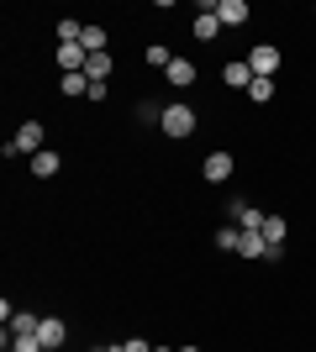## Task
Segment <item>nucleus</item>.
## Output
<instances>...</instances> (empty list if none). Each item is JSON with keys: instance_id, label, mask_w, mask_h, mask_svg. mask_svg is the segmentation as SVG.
<instances>
[{"instance_id": "nucleus-3", "label": "nucleus", "mask_w": 316, "mask_h": 352, "mask_svg": "<svg viewBox=\"0 0 316 352\" xmlns=\"http://www.w3.org/2000/svg\"><path fill=\"white\" fill-rule=\"evenodd\" d=\"M248 69H253V79H274V74H280V47L274 43H253L248 47Z\"/></svg>"}, {"instance_id": "nucleus-26", "label": "nucleus", "mask_w": 316, "mask_h": 352, "mask_svg": "<svg viewBox=\"0 0 316 352\" xmlns=\"http://www.w3.org/2000/svg\"><path fill=\"white\" fill-rule=\"evenodd\" d=\"M180 352H200V347H180Z\"/></svg>"}, {"instance_id": "nucleus-12", "label": "nucleus", "mask_w": 316, "mask_h": 352, "mask_svg": "<svg viewBox=\"0 0 316 352\" xmlns=\"http://www.w3.org/2000/svg\"><path fill=\"white\" fill-rule=\"evenodd\" d=\"M216 16H222V27H242V21H248V0H222Z\"/></svg>"}, {"instance_id": "nucleus-8", "label": "nucleus", "mask_w": 316, "mask_h": 352, "mask_svg": "<svg viewBox=\"0 0 316 352\" xmlns=\"http://www.w3.org/2000/svg\"><path fill=\"white\" fill-rule=\"evenodd\" d=\"M222 85H232V89H242L248 95V85H253V69H248V58H232L222 69Z\"/></svg>"}, {"instance_id": "nucleus-15", "label": "nucleus", "mask_w": 316, "mask_h": 352, "mask_svg": "<svg viewBox=\"0 0 316 352\" xmlns=\"http://www.w3.org/2000/svg\"><path fill=\"white\" fill-rule=\"evenodd\" d=\"M285 232H290L285 216H264V242H269V248H285Z\"/></svg>"}, {"instance_id": "nucleus-13", "label": "nucleus", "mask_w": 316, "mask_h": 352, "mask_svg": "<svg viewBox=\"0 0 316 352\" xmlns=\"http://www.w3.org/2000/svg\"><path fill=\"white\" fill-rule=\"evenodd\" d=\"M269 252V242H264V232H242V248H238V258H248V263H258Z\"/></svg>"}, {"instance_id": "nucleus-18", "label": "nucleus", "mask_w": 316, "mask_h": 352, "mask_svg": "<svg viewBox=\"0 0 316 352\" xmlns=\"http://www.w3.org/2000/svg\"><path fill=\"white\" fill-rule=\"evenodd\" d=\"M216 248H222V252H238L242 248V226H222V232H216Z\"/></svg>"}, {"instance_id": "nucleus-20", "label": "nucleus", "mask_w": 316, "mask_h": 352, "mask_svg": "<svg viewBox=\"0 0 316 352\" xmlns=\"http://www.w3.org/2000/svg\"><path fill=\"white\" fill-rule=\"evenodd\" d=\"M6 352H48L37 337H6Z\"/></svg>"}, {"instance_id": "nucleus-21", "label": "nucleus", "mask_w": 316, "mask_h": 352, "mask_svg": "<svg viewBox=\"0 0 316 352\" xmlns=\"http://www.w3.org/2000/svg\"><path fill=\"white\" fill-rule=\"evenodd\" d=\"M238 226H242V232H264V210H258V206H248V210L238 216Z\"/></svg>"}, {"instance_id": "nucleus-24", "label": "nucleus", "mask_w": 316, "mask_h": 352, "mask_svg": "<svg viewBox=\"0 0 316 352\" xmlns=\"http://www.w3.org/2000/svg\"><path fill=\"white\" fill-rule=\"evenodd\" d=\"M121 352H153V347H148L143 337H132V342H121Z\"/></svg>"}, {"instance_id": "nucleus-7", "label": "nucleus", "mask_w": 316, "mask_h": 352, "mask_svg": "<svg viewBox=\"0 0 316 352\" xmlns=\"http://www.w3.org/2000/svg\"><path fill=\"white\" fill-rule=\"evenodd\" d=\"M164 79H169V85H174V89H190V85H196V79H200V69H196V63H190V58H174V63H169V69H164Z\"/></svg>"}, {"instance_id": "nucleus-5", "label": "nucleus", "mask_w": 316, "mask_h": 352, "mask_svg": "<svg viewBox=\"0 0 316 352\" xmlns=\"http://www.w3.org/2000/svg\"><path fill=\"white\" fill-rule=\"evenodd\" d=\"M53 63H59L63 74H85V63H90V53L79 43H59V53H53Z\"/></svg>"}, {"instance_id": "nucleus-14", "label": "nucleus", "mask_w": 316, "mask_h": 352, "mask_svg": "<svg viewBox=\"0 0 316 352\" xmlns=\"http://www.w3.org/2000/svg\"><path fill=\"white\" fill-rule=\"evenodd\" d=\"M85 79H90V85H105V79H111V53H90V63H85Z\"/></svg>"}, {"instance_id": "nucleus-17", "label": "nucleus", "mask_w": 316, "mask_h": 352, "mask_svg": "<svg viewBox=\"0 0 316 352\" xmlns=\"http://www.w3.org/2000/svg\"><path fill=\"white\" fill-rule=\"evenodd\" d=\"M137 126H164V105L158 100H137Z\"/></svg>"}, {"instance_id": "nucleus-2", "label": "nucleus", "mask_w": 316, "mask_h": 352, "mask_svg": "<svg viewBox=\"0 0 316 352\" xmlns=\"http://www.w3.org/2000/svg\"><path fill=\"white\" fill-rule=\"evenodd\" d=\"M196 132V111L185 100H174V105H164V137H174V142H185V137Z\"/></svg>"}, {"instance_id": "nucleus-23", "label": "nucleus", "mask_w": 316, "mask_h": 352, "mask_svg": "<svg viewBox=\"0 0 316 352\" xmlns=\"http://www.w3.org/2000/svg\"><path fill=\"white\" fill-rule=\"evenodd\" d=\"M248 100H274V79H253V85H248Z\"/></svg>"}, {"instance_id": "nucleus-6", "label": "nucleus", "mask_w": 316, "mask_h": 352, "mask_svg": "<svg viewBox=\"0 0 316 352\" xmlns=\"http://www.w3.org/2000/svg\"><path fill=\"white\" fill-rule=\"evenodd\" d=\"M37 342H43L48 352H59L63 342H69V326H63L59 316H43V326H37Z\"/></svg>"}, {"instance_id": "nucleus-16", "label": "nucleus", "mask_w": 316, "mask_h": 352, "mask_svg": "<svg viewBox=\"0 0 316 352\" xmlns=\"http://www.w3.org/2000/svg\"><path fill=\"white\" fill-rule=\"evenodd\" d=\"M105 43H111V37H105V27L85 21V37H79V47H85V53H105Z\"/></svg>"}, {"instance_id": "nucleus-10", "label": "nucleus", "mask_w": 316, "mask_h": 352, "mask_svg": "<svg viewBox=\"0 0 316 352\" xmlns=\"http://www.w3.org/2000/svg\"><path fill=\"white\" fill-rule=\"evenodd\" d=\"M63 168V158L59 153H53V147H43V153H37V158H32V179H53Z\"/></svg>"}, {"instance_id": "nucleus-9", "label": "nucleus", "mask_w": 316, "mask_h": 352, "mask_svg": "<svg viewBox=\"0 0 316 352\" xmlns=\"http://www.w3.org/2000/svg\"><path fill=\"white\" fill-rule=\"evenodd\" d=\"M37 326H43V316H32V310H16L11 321H6V337H37Z\"/></svg>"}, {"instance_id": "nucleus-27", "label": "nucleus", "mask_w": 316, "mask_h": 352, "mask_svg": "<svg viewBox=\"0 0 316 352\" xmlns=\"http://www.w3.org/2000/svg\"><path fill=\"white\" fill-rule=\"evenodd\" d=\"M116 352H121V342H116Z\"/></svg>"}, {"instance_id": "nucleus-22", "label": "nucleus", "mask_w": 316, "mask_h": 352, "mask_svg": "<svg viewBox=\"0 0 316 352\" xmlns=\"http://www.w3.org/2000/svg\"><path fill=\"white\" fill-rule=\"evenodd\" d=\"M143 58H148V63H153V69H169V63H174V53H169V47H164V43H153V47H148V53H143Z\"/></svg>"}, {"instance_id": "nucleus-19", "label": "nucleus", "mask_w": 316, "mask_h": 352, "mask_svg": "<svg viewBox=\"0 0 316 352\" xmlns=\"http://www.w3.org/2000/svg\"><path fill=\"white\" fill-rule=\"evenodd\" d=\"M63 95H85L90 100V79L85 74H63Z\"/></svg>"}, {"instance_id": "nucleus-25", "label": "nucleus", "mask_w": 316, "mask_h": 352, "mask_svg": "<svg viewBox=\"0 0 316 352\" xmlns=\"http://www.w3.org/2000/svg\"><path fill=\"white\" fill-rule=\"evenodd\" d=\"M90 352H116V347H90Z\"/></svg>"}, {"instance_id": "nucleus-11", "label": "nucleus", "mask_w": 316, "mask_h": 352, "mask_svg": "<svg viewBox=\"0 0 316 352\" xmlns=\"http://www.w3.org/2000/svg\"><path fill=\"white\" fill-rule=\"evenodd\" d=\"M190 32H196V43H216V32H222V16H216V11H200Z\"/></svg>"}, {"instance_id": "nucleus-1", "label": "nucleus", "mask_w": 316, "mask_h": 352, "mask_svg": "<svg viewBox=\"0 0 316 352\" xmlns=\"http://www.w3.org/2000/svg\"><path fill=\"white\" fill-rule=\"evenodd\" d=\"M43 147H48V132H43V121H21V126H16V137H11L6 147H0V153H6V158H11V153H27V158H37Z\"/></svg>"}, {"instance_id": "nucleus-4", "label": "nucleus", "mask_w": 316, "mask_h": 352, "mask_svg": "<svg viewBox=\"0 0 316 352\" xmlns=\"http://www.w3.org/2000/svg\"><path fill=\"white\" fill-rule=\"evenodd\" d=\"M200 174H206L211 184H227V179L238 174V158H232V153H211V158L200 163Z\"/></svg>"}]
</instances>
